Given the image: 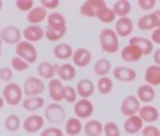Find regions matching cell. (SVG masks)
<instances>
[{
	"mask_svg": "<svg viewBox=\"0 0 160 136\" xmlns=\"http://www.w3.org/2000/svg\"><path fill=\"white\" fill-rule=\"evenodd\" d=\"M44 125H45V118L41 115L33 113V115H30V116H27L24 118L23 124H22V127H23V130L26 132L36 134L40 130L44 129Z\"/></svg>",
	"mask_w": 160,
	"mask_h": 136,
	"instance_id": "cell-8",
	"label": "cell"
},
{
	"mask_svg": "<svg viewBox=\"0 0 160 136\" xmlns=\"http://www.w3.org/2000/svg\"><path fill=\"white\" fill-rule=\"evenodd\" d=\"M48 27L54 29H67V20L59 11H51L48 16Z\"/></svg>",
	"mask_w": 160,
	"mask_h": 136,
	"instance_id": "cell-28",
	"label": "cell"
},
{
	"mask_svg": "<svg viewBox=\"0 0 160 136\" xmlns=\"http://www.w3.org/2000/svg\"><path fill=\"white\" fill-rule=\"evenodd\" d=\"M112 9L118 18H124V17H128V14L131 13L132 5L128 0H118V2L114 3Z\"/></svg>",
	"mask_w": 160,
	"mask_h": 136,
	"instance_id": "cell-31",
	"label": "cell"
},
{
	"mask_svg": "<svg viewBox=\"0 0 160 136\" xmlns=\"http://www.w3.org/2000/svg\"><path fill=\"white\" fill-rule=\"evenodd\" d=\"M142 136H160V129L155 125H148L142 129Z\"/></svg>",
	"mask_w": 160,
	"mask_h": 136,
	"instance_id": "cell-44",
	"label": "cell"
},
{
	"mask_svg": "<svg viewBox=\"0 0 160 136\" xmlns=\"http://www.w3.org/2000/svg\"><path fill=\"white\" fill-rule=\"evenodd\" d=\"M40 136H64V132L57 126H50L48 129H44Z\"/></svg>",
	"mask_w": 160,
	"mask_h": 136,
	"instance_id": "cell-43",
	"label": "cell"
},
{
	"mask_svg": "<svg viewBox=\"0 0 160 136\" xmlns=\"http://www.w3.org/2000/svg\"><path fill=\"white\" fill-rule=\"evenodd\" d=\"M96 18H98L100 22L105 23V24H109V23H113V22L115 20L117 16L114 14L113 9L106 5V7H104V8L100 10V13L98 14V17H96Z\"/></svg>",
	"mask_w": 160,
	"mask_h": 136,
	"instance_id": "cell-36",
	"label": "cell"
},
{
	"mask_svg": "<svg viewBox=\"0 0 160 136\" xmlns=\"http://www.w3.org/2000/svg\"><path fill=\"white\" fill-rule=\"evenodd\" d=\"M121 56H122V60H124L126 62H137L143 55L137 46H133V45L128 43L127 46H124L122 48Z\"/></svg>",
	"mask_w": 160,
	"mask_h": 136,
	"instance_id": "cell-21",
	"label": "cell"
},
{
	"mask_svg": "<svg viewBox=\"0 0 160 136\" xmlns=\"http://www.w3.org/2000/svg\"><path fill=\"white\" fill-rule=\"evenodd\" d=\"M113 88H114V84H113V80L109 78V76H102L98 80L96 83V89L99 90L100 94L102 96H108L113 92Z\"/></svg>",
	"mask_w": 160,
	"mask_h": 136,
	"instance_id": "cell-33",
	"label": "cell"
},
{
	"mask_svg": "<svg viewBox=\"0 0 160 136\" xmlns=\"http://www.w3.org/2000/svg\"><path fill=\"white\" fill-rule=\"evenodd\" d=\"M57 70H58V65H54L49 61H42L40 62L37 66V74L38 78L41 79H49V81L51 79H54V76L57 75Z\"/></svg>",
	"mask_w": 160,
	"mask_h": 136,
	"instance_id": "cell-22",
	"label": "cell"
},
{
	"mask_svg": "<svg viewBox=\"0 0 160 136\" xmlns=\"http://www.w3.org/2000/svg\"><path fill=\"white\" fill-rule=\"evenodd\" d=\"M2 9H3V2L0 0V11H2Z\"/></svg>",
	"mask_w": 160,
	"mask_h": 136,
	"instance_id": "cell-52",
	"label": "cell"
},
{
	"mask_svg": "<svg viewBox=\"0 0 160 136\" xmlns=\"http://www.w3.org/2000/svg\"><path fill=\"white\" fill-rule=\"evenodd\" d=\"M21 125H22V122H21L19 116H18V115H14V113L9 115V116L5 118V122H4L5 130H8L9 132H16L17 130H19Z\"/></svg>",
	"mask_w": 160,
	"mask_h": 136,
	"instance_id": "cell-34",
	"label": "cell"
},
{
	"mask_svg": "<svg viewBox=\"0 0 160 136\" xmlns=\"http://www.w3.org/2000/svg\"><path fill=\"white\" fill-rule=\"evenodd\" d=\"M104 136H121L119 126L113 121H108L104 124Z\"/></svg>",
	"mask_w": 160,
	"mask_h": 136,
	"instance_id": "cell-40",
	"label": "cell"
},
{
	"mask_svg": "<svg viewBox=\"0 0 160 136\" xmlns=\"http://www.w3.org/2000/svg\"><path fill=\"white\" fill-rule=\"evenodd\" d=\"M78 94H77V90L76 88L71 87V85H64V90H63V98L65 102L68 103H76L78 99Z\"/></svg>",
	"mask_w": 160,
	"mask_h": 136,
	"instance_id": "cell-39",
	"label": "cell"
},
{
	"mask_svg": "<svg viewBox=\"0 0 160 136\" xmlns=\"http://www.w3.org/2000/svg\"><path fill=\"white\" fill-rule=\"evenodd\" d=\"M4 106H5V101H4L3 96H0V110H3Z\"/></svg>",
	"mask_w": 160,
	"mask_h": 136,
	"instance_id": "cell-50",
	"label": "cell"
},
{
	"mask_svg": "<svg viewBox=\"0 0 160 136\" xmlns=\"http://www.w3.org/2000/svg\"><path fill=\"white\" fill-rule=\"evenodd\" d=\"M112 70V64L108 59H99L95 64H94V73L99 76H108V74Z\"/></svg>",
	"mask_w": 160,
	"mask_h": 136,
	"instance_id": "cell-32",
	"label": "cell"
},
{
	"mask_svg": "<svg viewBox=\"0 0 160 136\" xmlns=\"http://www.w3.org/2000/svg\"><path fill=\"white\" fill-rule=\"evenodd\" d=\"M73 47L69 45V43H58L54 50H52V53H54L55 59L58 60H68V59H72L73 56Z\"/></svg>",
	"mask_w": 160,
	"mask_h": 136,
	"instance_id": "cell-30",
	"label": "cell"
},
{
	"mask_svg": "<svg viewBox=\"0 0 160 136\" xmlns=\"http://www.w3.org/2000/svg\"><path fill=\"white\" fill-rule=\"evenodd\" d=\"M145 81L146 84L151 87L160 85V66L159 65H150L145 71Z\"/></svg>",
	"mask_w": 160,
	"mask_h": 136,
	"instance_id": "cell-24",
	"label": "cell"
},
{
	"mask_svg": "<svg viewBox=\"0 0 160 136\" xmlns=\"http://www.w3.org/2000/svg\"><path fill=\"white\" fill-rule=\"evenodd\" d=\"M45 106V99L42 97H26L22 101V107L24 111L28 112H36Z\"/></svg>",
	"mask_w": 160,
	"mask_h": 136,
	"instance_id": "cell-25",
	"label": "cell"
},
{
	"mask_svg": "<svg viewBox=\"0 0 160 136\" xmlns=\"http://www.w3.org/2000/svg\"><path fill=\"white\" fill-rule=\"evenodd\" d=\"M12 79H13V69L8 66H3L0 69V80L5 81V83H12Z\"/></svg>",
	"mask_w": 160,
	"mask_h": 136,
	"instance_id": "cell-42",
	"label": "cell"
},
{
	"mask_svg": "<svg viewBox=\"0 0 160 136\" xmlns=\"http://www.w3.org/2000/svg\"><path fill=\"white\" fill-rule=\"evenodd\" d=\"M152 59H154L155 65H159V66H160V48H158V50H155V51H154Z\"/></svg>",
	"mask_w": 160,
	"mask_h": 136,
	"instance_id": "cell-49",
	"label": "cell"
},
{
	"mask_svg": "<svg viewBox=\"0 0 160 136\" xmlns=\"http://www.w3.org/2000/svg\"><path fill=\"white\" fill-rule=\"evenodd\" d=\"M114 31L118 34V37L122 38H127L132 34L133 32V22L131 18L124 17V18H118L115 20V27Z\"/></svg>",
	"mask_w": 160,
	"mask_h": 136,
	"instance_id": "cell-15",
	"label": "cell"
},
{
	"mask_svg": "<svg viewBox=\"0 0 160 136\" xmlns=\"http://www.w3.org/2000/svg\"><path fill=\"white\" fill-rule=\"evenodd\" d=\"M155 96H156V93H155L154 87H151L149 84H142L137 89V96L136 97L138 98L140 102L149 104L155 99Z\"/></svg>",
	"mask_w": 160,
	"mask_h": 136,
	"instance_id": "cell-23",
	"label": "cell"
},
{
	"mask_svg": "<svg viewBox=\"0 0 160 136\" xmlns=\"http://www.w3.org/2000/svg\"><path fill=\"white\" fill-rule=\"evenodd\" d=\"M10 65H12V69H13V70L19 71V73L26 71V70H28V67H30V64H28V62H26L23 59L18 57V56L12 57Z\"/></svg>",
	"mask_w": 160,
	"mask_h": 136,
	"instance_id": "cell-38",
	"label": "cell"
},
{
	"mask_svg": "<svg viewBox=\"0 0 160 136\" xmlns=\"http://www.w3.org/2000/svg\"><path fill=\"white\" fill-rule=\"evenodd\" d=\"M83 134L86 136H100L104 134V125L98 120H88L83 125Z\"/></svg>",
	"mask_w": 160,
	"mask_h": 136,
	"instance_id": "cell-29",
	"label": "cell"
},
{
	"mask_svg": "<svg viewBox=\"0 0 160 136\" xmlns=\"http://www.w3.org/2000/svg\"><path fill=\"white\" fill-rule=\"evenodd\" d=\"M16 56L23 59L26 62H28L31 65V64H35L37 61L38 53H37V50H36L33 43L22 39L16 46Z\"/></svg>",
	"mask_w": 160,
	"mask_h": 136,
	"instance_id": "cell-3",
	"label": "cell"
},
{
	"mask_svg": "<svg viewBox=\"0 0 160 136\" xmlns=\"http://www.w3.org/2000/svg\"><path fill=\"white\" fill-rule=\"evenodd\" d=\"M129 45H133V46H137L143 56H148L150 53L154 52V43L151 42V39L149 38H145V37H132L129 38Z\"/></svg>",
	"mask_w": 160,
	"mask_h": 136,
	"instance_id": "cell-20",
	"label": "cell"
},
{
	"mask_svg": "<svg viewBox=\"0 0 160 136\" xmlns=\"http://www.w3.org/2000/svg\"><path fill=\"white\" fill-rule=\"evenodd\" d=\"M151 42L155 45H160V28H156L152 31V34H151Z\"/></svg>",
	"mask_w": 160,
	"mask_h": 136,
	"instance_id": "cell-47",
	"label": "cell"
},
{
	"mask_svg": "<svg viewBox=\"0 0 160 136\" xmlns=\"http://www.w3.org/2000/svg\"><path fill=\"white\" fill-rule=\"evenodd\" d=\"M123 129H124V131L127 134H129L131 136H133V135H136L137 132L142 131V129H143V121L140 118L138 115L127 117V120L124 121Z\"/></svg>",
	"mask_w": 160,
	"mask_h": 136,
	"instance_id": "cell-19",
	"label": "cell"
},
{
	"mask_svg": "<svg viewBox=\"0 0 160 136\" xmlns=\"http://www.w3.org/2000/svg\"><path fill=\"white\" fill-rule=\"evenodd\" d=\"M104 7H106L104 0H86L79 8V13L87 18H96Z\"/></svg>",
	"mask_w": 160,
	"mask_h": 136,
	"instance_id": "cell-7",
	"label": "cell"
},
{
	"mask_svg": "<svg viewBox=\"0 0 160 136\" xmlns=\"http://www.w3.org/2000/svg\"><path fill=\"white\" fill-rule=\"evenodd\" d=\"M152 14V19H154V24H155V29L160 28V10H155L151 13Z\"/></svg>",
	"mask_w": 160,
	"mask_h": 136,
	"instance_id": "cell-48",
	"label": "cell"
},
{
	"mask_svg": "<svg viewBox=\"0 0 160 136\" xmlns=\"http://www.w3.org/2000/svg\"><path fill=\"white\" fill-rule=\"evenodd\" d=\"M45 88V81L37 76H28L22 87L23 94H26V97H38L40 94L44 93Z\"/></svg>",
	"mask_w": 160,
	"mask_h": 136,
	"instance_id": "cell-4",
	"label": "cell"
},
{
	"mask_svg": "<svg viewBox=\"0 0 160 136\" xmlns=\"http://www.w3.org/2000/svg\"><path fill=\"white\" fill-rule=\"evenodd\" d=\"M3 98L5 104L9 106H18L23 101V89L17 83H8L3 89Z\"/></svg>",
	"mask_w": 160,
	"mask_h": 136,
	"instance_id": "cell-2",
	"label": "cell"
},
{
	"mask_svg": "<svg viewBox=\"0 0 160 136\" xmlns=\"http://www.w3.org/2000/svg\"><path fill=\"white\" fill-rule=\"evenodd\" d=\"M74 115L79 120H87L94 113V103L90 99H78L74 103Z\"/></svg>",
	"mask_w": 160,
	"mask_h": 136,
	"instance_id": "cell-10",
	"label": "cell"
},
{
	"mask_svg": "<svg viewBox=\"0 0 160 136\" xmlns=\"http://www.w3.org/2000/svg\"><path fill=\"white\" fill-rule=\"evenodd\" d=\"M101 50L106 53H115L119 51V37L114 29L104 28L99 34Z\"/></svg>",
	"mask_w": 160,
	"mask_h": 136,
	"instance_id": "cell-1",
	"label": "cell"
},
{
	"mask_svg": "<svg viewBox=\"0 0 160 136\" xmlns=\"http://www.w3.org/2000/svg\"><path fill=\"white\" fill-rule=\"evenodd\" d=\"M48 10L38 5V7H35L30 13H27V22L31 24V25H40L45 19H48Z\"/></svg>",
	"mask_w": 160,
	"mask_h": 136,
	"instance_id": "cell-18",
	"label": "cell"
},
{
	"mask_svg": "<svg viewBox=\"0 0 160 136\" xmlns=\"http://www.w3.org/2000/svg\"><path fill=\"white\" fill-rule=\"evenodd\" d=\"M113 76L123 83H131V81L136 80L137 73L128 66H115L113 69Z\"/></svg>",
	"mask_w": 160,
	"mask_h": 136,
	"instance_id": "cell-13",
	"label": "cell"
},
{
	"mask_svg": "<svg viewBox=\"0 0 160 136\" xmlns=\"http://www.w3.org/2000/svg\"><path fill=\"white\" fill-rule=\"evenodd\" d=\"M22 37H23L22 32L16 25H7L0 31V39L3 41V43H7V45L17 46L22 41Z\"/></svg>",
	"mask_w": 160,
	"mask_h": 136,
	"instance_id": "cell-6",
	"label": "cell"
},
{
	"mask_svg": "<svg viewBox=\"0 0 160 136\" xmlns=\"http://www.w3.org/2000/svg\"><path fill=\"white\" fill-rule=\"evenodd\" d=\"M95 89L96 87L94 84V81L87 78L81 79L76 85L77 94H78V97H81V99H88L90 97H92V94L95 93Z\"/></svg>",
	"mask_w": 160,
	"mask_h": 136,
	"instance_id": "cell-14",
	"label": "cell"
},
{
	"mask_svg": "<svg viewBox=\"0 0 160 136\" xmlns=\"http://www.w3.org/2000/svg\"><path fill=\"white\" fill-rule=\"evenodd\" d=\"M65 134L68 136H78L81 132H83V125L79 118L71 117L65 121Z\"/></svg>",
	"mask_w": 160,
	"mask_h": 136,
	"instance_id": "cell-27",
	"label": "cell"
},
{
	"mask_svg": "<svg viewBox=\"0 0 160 136\" xmlns=\"http://www.w3.org/2000/svg\"><path fill=\"white\" fill-rule=\"evenodd\" d=\"M57 74L59 76L60 80H65V81H71L73 79H76L77 76V70H76V66L73 64H62L60 66H58V70Z\"/></svg>",
	"mask_w": 160,
	"mask_h": 136,
	"instance_id": "cell-26",
	"label": "cell"
},
{
	"mask_svg": "<svg viewBox=\"0 0 160 136\" xmlns=\"http://www.w3.org/2000/svg\"><path fill=\"white\" fill-rule=\"evenodd\" d=\"M67 33V29H54L50 28V27H46L45 29V38L50 42H58L62 38H64Z\"/></svg>",
	"mask_w": 160,
	"mask_h": 136,
	"instance_id": "cell-35",
	"label": "cell"
},
{
	"mask_svg": "<svg viewBox=\"0 0 160 136\" xmlns=\"http://www.w3.org/2000/svg\"><path fill=\"white\" fill-rule=\"evenodd\" d=\"M137 27L141 31H151L155 29V24H154V19H152V14H145L142 16L138 22H137Z\"/></svg>",
	"mask_w": 160,
	"mask_h": 136,
	"instance_id": "cell-37",
	"label": "cell"
},
{
	"mask_svg": "<svg viewBox=\"0 0 160 136\" xmlns=\"http://www.w3.org/2000/svg\"><path fill=\"white\" fill-rule=\"evenodd\" d=\"M63 90L64 85L62 83L60 79H51L48 84V92H49V97L54 101L55 103H60L64 101L63 98Z\"/></svg>",
	"mask_w": 160,
	"mask_h": 136,
	"instance_id": "cell-16",
	"label": "cell"
},
{
	"mask_svg": "<svg viewBox=\"0 0 160 136\" xmlns=\"http://www.w3.org/2000/svg\"><path fill=\"white\" fill-rule=\"evenodd\" d=\"M140 108H141V102L136 96H127L121 104V112L123 116L131 117L138 115Z\"/></svg>",
	"mask_w": 160,
	"mask_h": 136,
	"instance_id": "cell-9",
	"label": "cell"
},
{
	"mask_svg": "<svg viewBox=\"0 0 160 136\" xmlns=\"http://www.w3.org/2000/svg\"><path fill=\"white\" fill-rule=\"evenodd\" d=\"M2 51H3V41L0 39V56H2Z\"/></svg>",
	"mask_w": 160,
	"mask_h": 136,
	"instance_id": "cell-51",
	"label": "cell"
},
{
	"mask_svg": "<svg viewBox=\"0 0 160 136\" xmlns=\"http://www.w3.org/2000/svg\"><path fill=\"white\" fill-rule=\"evenodd\" d=\"M138 116L143 122H146V124H149V125H152L154 122H156L159 120L160 113L156 107L150 106V104H145L140 108Z\"/></svg>",
	"mask_w": 160,
	"mask_h": 136,
	"instance_id": "cell-17",
	"label": "cell"
},
{
	"mask_svg": "<svg viewBox=\"0 0 160 136\" xmlns=\"http://www.w3.org/2000/svg\"><path fill=\"white\" fill-rule=\"evenodd\" d=\"M22 36L24 38V41L31 43L35 42H40L44 37H45V29L41 25H27L22 32Z\"/></svg>",
	"mask_w": 160,
	"mask_h": 136,
	"instance_id": "cell-12",
	"label": "cell"
},
{
	"mask_svg": "<svg viewBox=\"0 0 160 136\" xmlns=\"http://www.w3.org/2000/svg\"><path fill=\"white\" fill-rule=\"evenodd\" d=\"M16 7L18 10L23 13H30L35 8V3H33V0H17Z\"/></svg>",
	"mask_w": 160,
	"mask_h": 136,
	"instance_id": "cell-41",
	"label": "cell"
},
{
	"mask_svg": "<svg viewBox=\"0 0 160 136\" xmlns=\"http://www.w3.org/2000/svg\"><path fill=\"white\" fill-rule=\"evenodd\" d=\"M137 4H138L140 9L148 11V10H151L152 8H155L156 2H155V0H138Z\"/></svg>",
	"mask_w": 160,
	"mask_h": 136,
	"instance_id": "cell-46",
	"label": "cell"
},
{
	"mask_svg": "<svg viewBox=\"0 0 160 136\" xmlns=\"http://www.w3.org/2000/svg\"><path fill=\"white\" fill-rule=\"evenodd\" d=\"M45 118L50 122V124H54V125H59L65 120V110L64 107L60 103H55L52 102L50 104H48L45 107V113H44Z\"/></svg>",
	"mask_w": 160,
	"mask_h": 136,
	"instance_id": "cell-5",
	"label": "cell"
},
{
	"mask_svg": "<svg viewBox=\"0 0 160 136\" xmlns=\"http://www.w3.org/2000/svg\"><path fill=\"white\" fill-rule=\"evenodd\" d=\"M133 136H137V135H133Z\"/></svg>",
	"mask_w": 160,
	"mask_h": 136,
	"instance_id": "cell-53",
	"label": "cell"
},
{
	"mask_svg": "<svg viewBox=\"0 0 160 136\" xmlns=\"http://www.w3.org/2000/svg\"><path fill=\"white\" fill-rule=\"evenodd\" d=\"M40 5L44 7L46 10H55L60 5V2L59 0H41Z\"/></svg>",
	"mask_w": 160,
	"mask_h": 136,
	"instance_id": "cell-45",
	"label": "cell"
},
{
	"mask_svg": "<svg viewBox=\"0 0 160 136\" xmlns=\"http://www.w3.org/2000/svg\"><path fill=\"white\" fill-rule=\"evenodd\" d=\"M92 59V53L88 48L86 47H79L74 50L73 56H72V62L76 67H86L90 65Z\"/></svg>",
	"mask_w": 160,
	"mask_h": 136,
	"instance_id": "cell-11",
	"label": "cell"
}]
</instances>
